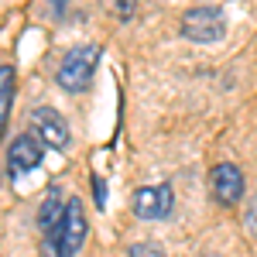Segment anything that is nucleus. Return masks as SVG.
I'll return each instance as SVG.
<instances>
[{"instance_id":"obj_5","label":"nucleus","mask_w":257,"mask_h":257,"mask_svg":"<svg viewBox=\"0 0 257 257\" xmlns=\"http://www.w3.org/2000/svg\"><path fill=\"white\" fill-rule=\"evenodd\" d=\"M172 202H175L172 185H144L134 192V213L141 219H161L172 213Z\"/></svg>"},{"instance_id":"obj_7","label":"nucleus","mask_w":257,"mask_h":257,"mask_svg":"<svg viewBox=\"0 0 257 257\" xmlns=\"http://www.w3.org/2000/svg\"><path fill=\"white\" fill-rule=\"evenodd\" d=\"M209 185H213V196H216L219 202H237V199L243 196V172H240L237 165L223 161V165L213 168Z\"/></svg>"},{"instance_id":"obj_12","label":"nucleus","mask_w":257,"mask_h":257,"mask_svg":"<svg viewBox=\"0 0 257 257\" xmlns=\"http://www.w3.org/2000/svg\"><path fill=\"white\" fill-rule=\"evenodd\" d=\"M93 192H96V206H106V185L99 175H93Z\"/></svg>"},{"instance_id":"obj_11","label":"nucleus","mask_w":257,"mask_h":257,"mask_svg":"<svg viewBox=\"0 0 257 257\" xmlns=\"http://www.w3.org/2000/svg\"><path fill=\"white\" fill-rule=\"evenodd\" d=\"M243 223H247L250 233H257V199H250V206H247V213H243Z\"/></svg>"},{"instance_id":"obj_2","label":"nucleus","mask_w":257,"mask_h":257,"mask_svg":"<svg viewBox=\"0 0 257 257\" xmlns=\"http://www.w3.org/2000/svg\"><path fill=\"white\" fill-rule=\"evenodd\" d=\"M96 62H99V48H93V45H76V48H69L65 59L59 62L55 79H59L62 89H69V93H82V89L93 82Z\"/></svg>"},{"instance_id":"obj_3","label":"nucleus","mask_w":257,"mask_h":257,"mask_svg":"<svg viewBox=\"0 0 257 257\" xmlns=\"http://www.w3.org/2000/svg\"><path fill=\"white\" fill-rule=\"evenodd\" d=\"M226 31V21L219 7H192L182 18V35L189 41H219Z\"/></svg>"},{"instance_id":"obj_4","label":"nucleus","mask_w":257,"mask_h":257,"mask_svg":"<svg viewBox=\"0 0 257 257\" xmlns=\"http://www.w3.org/2000/svg\"><path fill=\"white\" fill-rule=\"evenodd\" d=\"M31 131L38 134V141L45 148H55V151L69 148V127L59 117V110H52V106H38L31 113Z\"/></svg>"},{"instance_id":"obj_8","label":"nucleus","mask_w":257,"mask_h":257,"mask_svg":"<svg viewBox=\"0 0 257 257\" xmlns=\"http://www.w3.org/2000/svg\"><path fill=\"white\" fill-rule=\"evenodd\" d=\"M65 196H62V189L59 185H52L48 192H45V202H41V209H38V230L48 237L55 226L62 223V216H65Z\"/></svg>"},{"instance_id":"obj_6","label":"nucleus","mask_w":257,"mask_h":257,"mask_svg":"<svg viewBox=\"0 0 257 257\" xmlns=\"http://www.w3.org/2000/svg\"><path fill=\"white\" fill-rule=\"evenodd\" d=\"M41 158H45V144H41L35 134H21V138L11 144V151H7V172H11V175H24V172L38 168Z\"/></svg>"},{"instance_id":"obj_9","label":"nucleus","mask_w":257,"mask_h":257,"mask_svg":"<svg viewBox=\"0 0 257 257\" xmlns=\"http://www.w3.org/2000/svg\"><path fill=\"white\" fill-rule=\"evenodd\" d=\"M11 103H14V69L0 65V138H4V127H7Z\"/></svg>"},{"instance_id":"obj_10","label":"nucleus","mask_w":257,"mask_h":257,"mask_svg":"<svg viewBox=\"0 0 257 257\" xmlns=\"http://www.w3.org/2000/svg\"><path fill=\"white\" fill-rule=\"evenodd\" d=\"M131 257H165V250H161L158 243H134Z\"/></svg>"},{"instance_id":"obj_1","label":"nucleus","mask_w":257,"mask_h":257,"mask_svg":"<svg viewBox=\"0 0 257 257\" xmlns=\"http://www.w3.org/2000/svg\"><path fill=\"white\" fill-rule=\"evenodd\" d=\"M86 240V209L79 199H69L62 223L45 237V257H76Z\"/></svg>"}]
</instances>
